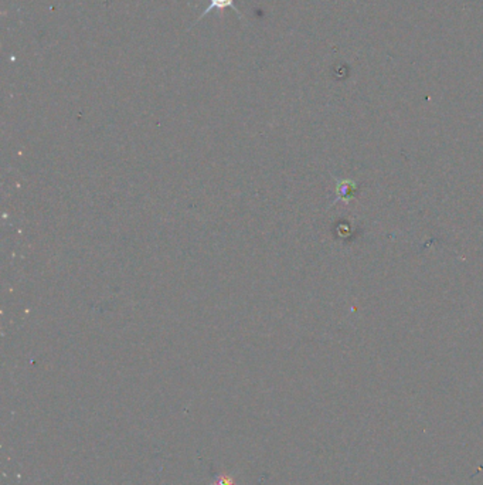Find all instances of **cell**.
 Masks as SVG:
<instances>
[{"mask_svg":"<svg viewBox=\"0 0 483 485\" xmlns=\"http://www.w3.org/2000/svg\"><path fill=\"white\" fill-rule=\"evenodd\" d=\"M224 9H233L234 10V13L238 16V17H241V19H244L243 17V15L240 13V10H238V8L236 6V0H210V5L206 8V10H203V13L200 15V17L197 19V22L196 23H199L204 16H207L208 13H211L213 10H218V12H223Z\"/></svg>","mask_w":483,"mask_h":485,"instance_id":"cell-1","label":"cell"},{"mask_svg":"<svg viewBox=\"0 0 483 485\" xmlns=\"http://www.w3.org/2000/svg\"><path fill=\"white\" fill-rule=\"evenodd\" d=\"M215 485H234V481L230 477H223L217 481Z\"/></svg>","mask_w":483,"mask_h":485,"instance_id":"cell-2","label":"cell"}]
</instances>
